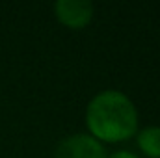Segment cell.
<instances>
[{"instance_id":"6da1fadb","label":"cell","mask_w":160,"mask_h":158,"mask_svg":"<svg viewBox=\"0 0 160 158\" xmlns=\"http://www.w3.org/2000/svg\"><path fill=\"white\" fill-rule=\"evenodd\" d=\"M86 125L99 141H125L138 132V110L123 91L102 89L88 102Z\"/></svg>"},{"instance_id":"7a4b0ae2","label":"cell","mask_w":160,"mask_h":158,"mask_svg":"<svg viewBox=\"0 0 160 158\" xmlns=\"http://www.w3.org/2000/svg\"><path fill=\"white\" fill-rule=\"evenodd\" d=\"M54 158H106V151L91 134H71L63 138L54 151Z\"/></svg>"},{"instance_id":"3957f363","label":"cell","mask_w":160,"mask_h":158,"mask_svg":"<svg viewBox=\"0 0 160 158\" xmlns=\"http://www.w3.org/2000/svg\"><path fill=\"white\" fill-rule=\"evenodd\" d=\"M93 4L89 0H58L54 4V13L58 21L67 28H84L93 19Z\"/></svg>"},{"instance_id":"277c9868","label":"cell","mask_w":160,"mask_h":158,"mask_svg":"<svg viewBox=\"0 0 160 158\" xmlns=\"http://www.w3.org/2000/svg\"><path fill=\"white\" fill-rule=\"evenodd\" d=\"M138 134V147L149 158H160V126H145Z\"/></svg>"},{"instance_id":"5b68a950","label":"cell","mask_w":160,"mask_h":158,"mask_svg":"<svg viewBox=\"0 0 160 158\" xmlns=\"http://www.w3.org/2000/svg\"><path fill=\"white\" fill-rule=\"evenodd\" d=\"M106 158H140V156L130 153V151H116V153H112L110 156H106Z\"/></svg>"}]
</instances>
